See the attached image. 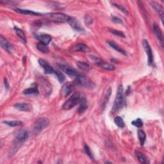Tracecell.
Returning <instances> with one entry per match:
<instances>
[{
    "instance_id": "1",
    "label": "cell",
    "mask_w": 164,
    "mask_h": 164,
    "mask_svg": "<svg viewBox=\"0 0 164 164\" xmlns=\"http://www.w3.org/2000/svg\"><path fill=\"white\" fill-rule=\"evenodd\" d=\"M29 135V133L26 130H23L18 132L16 133V137H15L14 141L11 150L8 153V156H12L15 153H16L17 151L19 150V148L23 142L26 141Z\"/></svg>"
},
{
    "instance_id": "2",
    "label": "cell",
    "mask_w": 164,
    "mask_h": 164,
    "mask_svg": "<svg viewBox=\"0 0 164 164\" xmlns=\"http://www.w3.org/2000/svg\"><path fill=\"white\" fill-rule=\"evenodd\" d=\"M123 86L120 85L118 87L116 97L114 101L113 105L112 108V113H116L119 111L123 107L124 104V93H123Z\"/></svg>"
},
{
    "instance_id": "3",
    "label": "cell",
    "mask_w": 164,
    "mask_h": 164,
    "mask_svg": "<svg viewBox=\"0 0 164 164\" xmlns=\"http://www.w3.org/2000/svg\"><path fill=\"white\" fill-rule=\"evenodd\" d=\"M81 99H82V96L80 95V94H79L78 92H74L71 96V97L63 104L62 106V108L63 109V110H70V109L75 107L77 104L79 103Z\"/></svg>"
},
{
    "instance_id": "4",
    "label": "cell",
    "mask_w": 164,
    "mask_h": 164,
    "mask_svg": "<svg viewBox=\"0 0 164 164\" xmlns=\"http://www.w3.org/2000/svg\"><path fill=\"white\" fill-rule=\"evenodd\" d=\"M46 16L49 20L57 23H68L71 19L70 16L63 13H49Z\"/></svg>"
},
{
    "instance_id": "5",
    "label": "cell",
    "mask_w": 164,
    "mask_h": 164,
    "mask_svg": "<svg viewBox=\"0 0 164 164\" xmlns=\"http://www.w3.org/2000/svg\"><path fill=\"white\" fill-rule=\"evenodd\" d=\"M60 67L62 70L63 72H65V73L67 74V75H68L69 77L75 79L77 82L80 80L84 76L83 74H82L81 73H79L78 71H77L76 69L69 67L68 66L64 65H60Z\"/></svg>"
},
{
    "instance_id": "6",
    "label": "cell",
    "mask_w": 164,
    "mask_h": 164,
    "mask_svg": "<svg viewBox=\"0 0 164 164\" xmlns=\"http://www.w3.org/2000/svg\"><path fill=\"white\" fill-rule=\"evenodd\" d=\"M49 125V121L48 118L42 117L39 118L36 121L33 126V132L38 134L43 131Z\"/></svg>"
},
{
    "instance_id": "7",
    "label": "cell",
    "mask_w": 164,
    "mask_h": 164,
    "mask_svg": "<svg viewBox=\"0 0 164 164\" xmlns=\"http://www.w3.org/2000/svg\"><path fill=\"white\" fill-rule=\"evenodd\" d=\"M143 47L144 48V50L147 54V64L148 66H153V62H154V58H153V51L151 48L150 45V44H149L148 41L147 40H144L143 42Z\"/></svg>"
},
{
    "instance_id": "8",
    "label": "cell",
    "mask_w": 164,
    "mask_h": 164,
    "mask_svg": "<svg viewBox=\"0 0 164 164\" xmlns=\"http://www.w3.org/2000/svg\"><path fill=\"white\" fill-rule=\"evenodd\" d=\"M91 51V49L89 48L87 45L83 43H78L75 45L73 46L69 51L71 53H76V52H83V53H87Z\"/></svg>"
},
{
    "instance_id": "9",
    "label": "cell",
    "mask_w": 164,
    "mask_h": 164,
    "mask_svg": "<svg viewBox=\"0 0 164 164\" xmlns=\"http://www.w3.org/2000/svg\"><path fill=\"white\" fill-rule=\"evenodd\" d=\"M68 23L70 24V26L76 32H84L85 29L82 26V24L78 21V20L74 17H71L69 20Z\"/></svg>"
},
{
    "instance_id": "10",
    "label": "cell",
    "mask_w": 164,
    "mask_h": 164,
    "mask_svg": "<svg viewBox=\"0 0 164 164\" xmlns=\"http://www.w3.org/2000/svg\"><path fill=\"white\" fill-rule=\"evenodd\" d=\"M153 32L155 33V36L158 39L159 41V42H160V44L161 46H163V33L161 30L160 28L159 27L157 24L154 23L153 26Z\"/></svg>"
},
{
    "instance_id": "11",
    "label": "cell",
    "mask_w": 164,
    "mask_h": 164,
    "mask_svg": "<svg viewBox=\"0 0 164 164\" xmlns=\"http://www.w3.org/2000/svg\"><path fill=\"white\" fill-rule=\"evenodd\" d=\"M39 65L41 66L43 69L44 70V72H45V74H51V73H54V69L49 65L48 63H47L43 59H39Z\"/></svg>"
},
{
    "instance_id": "12",
    "label": "cell",
    "mask_w": 164,
    "mask_h": 164,
    "mask_svg": "<svg viewBox=\"0 0 164 164\" xmlns=\"http://www.w3.org/2000/svg\"><path fill=\"white\" fill-rule=\"evenodd\" d=\"M74 88V84L73 83H67L64 85L62 88L61 93L63 97H67L70 95Z\"/></svg>"
},
{
    "instance_id": "13",
    "label": "cell",
    "mask_w": 164,
    "mask_h": 164,
    "mask_svg": "<svg viewBox=\"0 0 164 164\" xmlns=\"http://www.w3.org/2000/svg\"><path fill=\"white\" fill-rule=\"evenodd\" d=\"M14 107L17 110L23 112H29L32 110V106L28 103H19L14 105Z\"/></svg>"
},
{
    "instance_id": "14",
    "label": "cell",
    "mask_w": 164,
    "mask_h": 164,
    "mask_svg": "<svg viewBox=\"0 0 164 164\" xmlns=\"http://www.w3.org/2000/svg\"><path fill=\"white\" fill-rule=\"evenodd\" d=\"M150 3H151V7L156 12V13L158 15V16L160 17L161 21L163 22V15L164 14H163V11L162 7L158 3H156L155 2H151Z\"/></svg>"
},
{
    "instance_id": "15",
    "label": "cell",
    "mask_w": 164,
    "mask_h": 164,
    "mask_svg": "<svg viewBox=\"0 0 164 164\" xmlns=\"http://www.w3.org/2000/svg\"><path fill=\"white\" fill-rule=\"evenodd\" d=\"M36 37L39 40L40 42H42L46 45H48L49 43L51 41L52 37L46 34H42V35H36Z\"/></svg>"
},
{
    "instance_id": "16",
    "label": "cell",
    "mask_w": 164,
    "mask_h": 164,
    "mask_svg": "<svg viewBox=\"0 0 164 164\" xmlns=\"http://www.w3.org/2000/svg\"><path fill=\"white\" fill-rule=\"evenodd\" d=\"M0 43H1V46L2 48L5 49V50L7 51V52H11L12 49V46L7 40L3 37L2 36L0 37Z\"/></svg>"
},
{
    "instance_id": "17",
    "label": "cell",
    "mask_w": 164,
    "mask_h": 164,
    "mask_svg": "<svg viewBox=\"0 0 164 164\" xmlns=\"http://www.w3.org/2000/svg\"><path fill=\"white\" fill-rule=\"evenodd\" d=\"M14 11L17 12V13L21 14H25V15H30V16H42V14L34 12L33 11H30V10H26V9H21V8H15Z\"/></svg>"
},
{
    "instance_id": "18",
    "label": "cell",
    "mask_w": 164,
    "mask_h": 164,
    "mask_svg": "<svg viewBox=\"0 0 164 164\" xmlns=\"http://www.w3.org/2000/svg\"><path fill=\"white\" fill-rule=\"evenodd\" d=\"M23 94L25 95H30V94H39V89L38 85L37 83L33 84L32 87H29L28 88L25 89L23 91Z\"/></svg>"
},
{
    "instance_id": "19",
    "label": "cell",
    "mask_w": 164,
    "mask_h": 164,
    "mask_svg": "<svg viewBox=\"0 0 164 164\" xmlns=\"http://www.w3.org/2000/svg\"><path fill=\"white\" fill-rule=\"evenodd\" d=\"M88 108L87 105V102L86 99L85 97H82V99L80 100V102H79V107L78 109V113L82 115L84 112L86 111V110Z\"/></svg>"
},
{
    "instance_id": "20",
    "label": "cell",
    "mask_w": 164,
    "mask_h": 164,
    "mask_svg": "<svg viewBox=\"0 0 164 164\" xmlns=\"http://www.w3.org/2000/svg\"><path fill=\"white\" fill-rule=\"evenodd\" d=\"M108 44L111 46V48H112L113 49H115L116 51H117V52L120 53L121 54H123V55L127 56V53L126 51L125 50V49H123L122 48H121L119 46L118 44H117L115 42L113 41H108Z\"/></svg>"
},
{
    "instance_id": "21",
    "label": "cell",
    "mask_w": 164,
    "mask_h": 164,
    "mask_svg": "<svg viewBox=\"0 0 164 164\" xmlns=\"http://www.w3.org/2000/svg\"><path fill=\"white\" fill-rule=\"evenodd\" d=\"M135 155L138 159V160L142 163H148L149 162H150L148 160L147 158L146 157V156L144 155V154H143L141 151H136Z\"/></svg>"
},
{
    "instance_id": "22",
    "label": "cell",
    "mask_w": 164,
    "mask_h": 164,
    "mask_svg": "<svg viewBox=\"0 0 164 164\" xmlns=\"http://www.w3.org/2000/svg\"><path fill=\"white\" fill-rule=\"evenodd\" d=\"M14 29L15 32H16L17 36L20 39H21L24 43H26L27 42V39H26V37L25 36V33H24V32L22 30V29L19 28L17 26H14Z\"/></svg>"
},
{
    "instance_id": "23",
    "label": "cell",
    "mask_w": 164,
    "mask_h": 164,
    "mask_svg": "<svg viewBox=\"0 0 164 164\" xmlns=\"http://www.w3.org/2000/svg\"><path fill=\"white\" fill-rule=\"evenodd\" d=\"M111 94H112V88H111V87H109L107 89V91L106 94L105 95V97H104V99H103V101L101 104V108L103 109V110L105 108L107 103L109 101V99H110Z\"/></svg>"
},
{
    "instance_id": "24",
    "label": "cell",
    "mask_w": 164,
    "mask_h": 164,
    "mask_svg": "<svg viewBox=\"0 0 164 164\" xmlns=\"http://www.w3.org/2000/svg\"><path fill=\"white\" fill-rule=\"evenodd\" d=\"M76 66H78V67L79 69H82V70L83 71H90L91 69H92V67L89 65L88 63H86V62H81V61H78L76 62Z\"/></svg>"
},
{
    "instance_id": "25",
    "label": "cell",
    "mask_w": 164,
    "mask_h": 164,
    "mask_svg": "<svg viewBox=\"0 0 164 164\" xmlns=\"http://www.w3.org/2000/svg\"><path fill=\"white\" fill-rule=\"evenodd\" d=\"M137 133H138V138L139 139V141H140L141 145L142 146H143L144 145V143H145L146 139V133L142 130H139L138 131Z\"/></svg>"
},
{
    "instance_id": "26",
    "label": "cell",
    "mask_w": 164,
    "mask_h": 164,
    "mask_svg": "<svg viewBox=\"0 0 164 164\" xmlns=\"http://www.w3.org/2000/svg\"><path fill=\"white\" fill-rule=\"evenodd\" d=\"M37 48L39 51H41L43 53H47L49 51L48 45H46V44H44L42 42H39L37 44Z\"/></svg>"
},
{
    "instance_id": "27",
    "label": "cell",
    "mask_w": 164,
    "mask_h": 164,
    "mask_svg": "<svg viewBox=\"0 0 164 164\" xmlns=\"http://www.w3.org/2000/svg\"><path fill=\"white\" fill-rule=\"evenodd\" d=\"M114 122L116 125L120 128H123L125 126V123L123 119L121 116H117L114 119Z\"/></svg>"
},
{
    "instance_id": "28",
    "label": "cell",
    "mask_w": 164,
    "mask_h": 164,
    "mask_svg": "<svg viewBox=\"0 0 164 164\" xmlns=\"http://www.w3.org/2000/svg\"><path fill=\"white\" fill-rule=\"evenodd\" d=\"M99 66L104 69H105V70H108V71H114L116 69L115 67H114V66L112 65V64L107 63L105 62H103L101 64V65H99Z\"/></svg>"
},
{
    "instance_id": "29",
    "label": "cell",
    "mask_w": 164,
    "mask_h": 164,
    "mask_svg": "<svg viewBox=\"0 0 164 164\" xmlns=\"http://www.w3.org/2000/svg\"><path fill=\"white\" fill-rule=\"evenodd\" d=\"M5 125L12 126V127H16L22 125V122L20 121H5L3 122Z\"/></svg>"
},
{
    "instance_id": "30",
    "label": "cell",
    "mask_w": 164,
    "mask_h": 164,
    "mask_svg": "<svg viewBox=\"0 0 164 164\" xmlns=\"http://www.w3.org/2000/svg\"><path fill=\"white\" fill-rule=\"evenodd\" d=\"M54 73L55 74V75L60 83H63L64 81H65L66 77L63 75V74L62 72L57 70V71H54Z\"/></svg>"
},
{
    "instance_id": "31",
    "label": "cell",
    "mask_w": 164,
    "mask_h": 164,
    "mask_svg": "<svg viewBox=\"0 0 164 164\" xmlns=\"http://www.w3.org/2000/svg\"><path fill=\"white\" fill-rule=\"evenodd\" d=\"M109 32H110V33H112V34L115 35V36L119 37H121V38H125L126 37L125 33H124L122 32H121V31H119V30H117V29L110 28V29H109Z\"/></svg>"
},
{
    "instance_id": "32",
    "label": "cell",
    "mask_w": 164,
    "mask_h": 164,
    "mask_svg": "<svg viewBox=\"0 0 164 164\" xmlns=\"http://www.w3.org/2000/svg\"><path fill=\"white\" fill-rule=\"evenodd\" d=\"M88 57H89V58H90V59L91 60H92L94 63L97 64V65H98V66L101 65V64L104 62L101 58H99V57H97L94 56V55H89Z\"/></svg>"
},
{
    "instance_id": "33",
    "label": "cell",
    "mask_w": 164,
    "mask_h": 164,
    "mask_svg": "<svg viewBox=\"0 0 164 164\" xmlns=\"http://www.w3.org/2000/svg\"><path fill=\"white\" fill-rule=\"evenodd\" d=\"M113 5L115 7H116L117 9H119V11L122 12L123 14H125L126 16H129V12L126 10V8L124 7L122 5H119L117 3H113Z\"/></svg>"
},
{
    "instance_id": "34",
    "label": "cell",
    "mask_w": 164,
    "mask_h": 164,
    "mask_svg": "<svg viewBox=\"0 0 164 164\" xmlns=\"http://www.w3.org/2000/svg\"><path fill=\"white\" fill-rule=\"evenodd\" d=\"M84 151H85V153L88 156V157L91 158V160H93V161L95 160V158H94V155H93L92 153L91 152L90 147H89L86 144L85 145V146H84Z\"/></svg>"
},
{
    "instance_id": "35",
    "label": "cell",
    "mask_w": 164,
    "mask_h": 164,
    "mask_svg": "<svg viewBox=\"0 0 164 164\" xmlns=\"http://www.w3.org/2000/svg\"><path fill=\"white\" fill-rule=\"evenodd\" d=\"M132 125L137 128H142L143 126V122L141 119L138 118L132 122Z\"/></svg>"
},
{
    "instance_id": "36",
    "label": "cell",
    "mask_w": 164,
    "mask_h": 164,
    "mask_svg": "<svg viewBox=\"0 0 164 164\" xmlns=\"http://www.w3.org/2000/svg\"><path fill=\"white\" fill-rule=\"evenodd\" d=\"M112 22L115 23H118V24H123V22L122 21V19L119 18L116 16H113L112 17Z\"/></svg>"
},
{
    "instance_id": "37",
    "label": "cell",
    "mask_w": 164,
    "mask_h": 164,
    "mask_svg": "<svg viewBox=\"0 0 164 164\" xmlns=\"http://www.w3.org/2000/svg\"><path fill=\"white\" fill-rule=\"evenodd\" d=\"M85 21L86 24H91L92 23V19L90 17H89L88 16H86L85 17Z\"/></svg>"
},
{
    "instance_id": "38",
    "label": "cell",
    "mask_w": 164,
    "mask_h": 164,
    "mask_svg": "<svg viewBox=\"0 0 164 164\" xmlns=\"http://www.w3.org/2000/svg\"><path fill=\"white\" fill-rule=\"evenodd\" d=\"M4 84H5V86L6 88L8 89L9 87H10V86H9V83L7 81V78H5L4 79Z\"/></svg>"
},
{
    "instance_id": "39",
    "label": "cell",
    "mask_w": 164,
    "mask_h": 164,
    "mask_svg": "<svg viewBox=\"0 0 164 164\" xmlns=\"http://www.w3.org/2000/svg\"><path fill=\"white\" fill-rule=\"evenodd\" d=\"M130 87H129V90H128H128L126 91V94H130Z\"/></svg>"
}]
</instances>
